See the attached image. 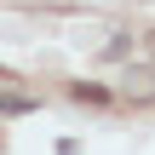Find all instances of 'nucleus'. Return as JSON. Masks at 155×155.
<instances>
[{
    "label": "nucleus",
    "instance_id": "f257e3e1",
    "mask_svg": "<svg viewBox=\"0 0 155 155\" xmlns=\"http://www.w3.org/2000/svg\"><path fill=\"white\" fill-rule=\"evenodd\" d=\"M29 109H40V98L12 86V75H0V115H29Z\"/></svg>",
    "mask_w": 155,
    "mask_h": 155
}]
</instances>
